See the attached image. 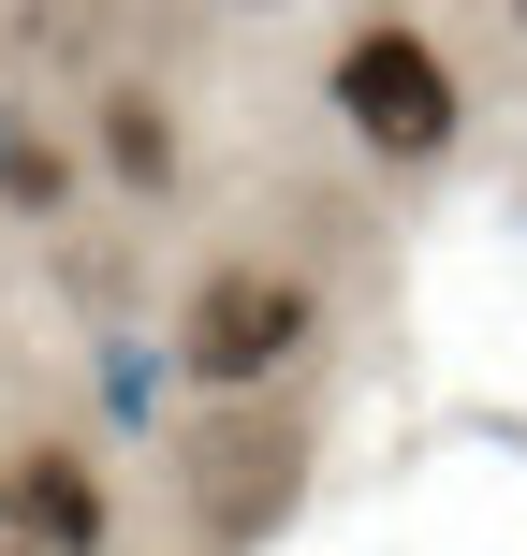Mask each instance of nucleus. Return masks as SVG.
Segmentation results:
<instances>
[{
  "instance_id": "obj_3",
  "label": "nucleus",
  "mask_w": 527,
  "mask_h": 556,
  "mask_svg": "<svg viewBox=\"0 0 527 556\" xmlns=\"http://www.w3.org/2000/svg\"><path fill=\"white\" fill-rule=\"evenodd\" d=\"M191 498H205V513H221V528H235V542H250V528H264V513H278V498H293V440H264V425H221V440H205V469H191Z\"/></svg>"
},
{
  "instance_id": "obj_2",
  "label": "nucleus",
  "mask_w": 527,
  "mask_h": 556,
  "mask_svg": "<svg viewBox=\"0 0 527 556\" xmlns=\"http://www.w3.org/2000/svg\"><path fill=\"white\" fill-rule=\"evenodd\" d=\"M176 352L205 366V381H278V366L308 352V278H278V264H221L191 293V323H176Z\"/></svg>"
},
{
  "instance_id": "obj_1",
  "label": "nucleus",
  "mask_w": 527,
  "mask_h": 556,
  "mask_svg": "<svg viewBox=\"0 0 527 556\" xmlns=\"http://www.w3.org/2000/svg\"><path fill=\"white\" fill-rule=\"evenodd\" d=\"M337 117H352L366 147H396V162H425V147H454V74L425 29H352L337 45Z\"/></svg>"
},
{
  "instance_id": "obj_4",
  "label": "nucleus",
  "mask_w": 527,
  "mask_h": 556,
  "mask_svg": "<svg viewBox=\"0 0 527 556\" xmlns=\"http://www.w3.org/2000/svg\"><path fill=\"white\" fill-rule=\"evenodd\" d=\"M0 498L29 513V542H45V556H88V542H103V483H88L74 454H29V469L0 483Z\"/></svg>"
},
{
  "instance_id": "obj_5",
  "label": "nucleus",
  "mask_w": 527,
  "mask_h": 556,
  "mask_svg": "<svg viewBox=\"0 0 527 556\" xmlns=\"http://www.w3.org/2000/svg\"><path fill=\"white\" fill-rule=\"evenodd\" d=\"M117 162H133V176H162V162H176V132H162L147 103H117Z\"/></svg>"
}]
</instances>
